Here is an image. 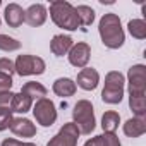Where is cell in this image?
I'll return each mask as SVG.
<instances>
[{"instance_id": "6da1fadb", "label": "cell", "mask_w": 146, "mask_h": 146, "mask_svg": "<svg viewBox=\"0 0 146 146\" xmlns=\"http://www.w3.org/2000/svg\"><path fill=\"white\" fill-rule=\"evenodd\" d=\"M98 33L102 38V43L110 50H119L125 41L120 17L113 12L103 14V17L98 23Z\"/></svg>"}, {"instance_id": "7a4b0ae2", "label": "cell", "mask_w": 146, "mask_h": 146, "mask_svg": "<svg viewBox=\"0 0 146 146\" xmlns=\"http://www.w3.org/2000/svg\"><path fill=\"white\" fill-rule=\"evenodd\" d=\"M50 17L55 23V26L67 31H76L81 26L74 5L65 0H53L50 4Z\"/></svg>"}, {"instance_id": "3957f363", "label": "cell", "mask_w": 146, "mask_h": 146, "mask_svg": "<svg viewBox=\"0 0 146 146\" xmlns=\"http://www.w3.org/2000/svg\"><path fill=\"white\" fill-rule=\"evenodd\" d=\"M124 84L125 78L119 70H110L105 76V86L102 91V100L108 105H117L124 98Z\"/></svg>"}, {"instance_id": "277c9868", "label": "cell", "mask_w": 146, "mask_h": 146, "mask_svg": "<svg viewBox=\"0 0 146 146\" xmlns=\"http://www.w3.org/2000/svg\"><path fill=\"white\" fill-rule=\"evenodd\" d=\"M72 119H74V124L78 125L81 134H86V136L91 134L96 125L93 103L90 100H79L74 105V110H72Z\"/></svg>"}, {"instance_id": "5b68a950", "label": "cell", "mask_w": 146, "mask_h": 146, "mask_svg": "<svg viewBox=\"0 0 146 146\" xmlns=\"http://www.w3.org/2000/svg\"><path fill=\"white\" fill-rule=\"evenodd\" d=\"M14 69L16 74L23 76H40L45 72L46 64L41 57H35V55H19L14 62Z\"/></svg>"}, {"instance_id": "8992f818", "label": "cell", "mask_w": 146, "mask_h": 146, "mask_svg": "<svg viewBox=\"0 0 146 146\" xmlns=\"http://www.w3.org/2000/svg\"><path fill=\"white\" fill-rule=\"evenodd\" d=\"M31 110H33V115H35L36 122L43 127H52L57 120V108H55V103L50 98L38 100Z\"/></svg>"}, {"instance_id": "52a82bcc", "label": "cell", "mask_w": 146, "mask_h": 146, "mask_svg": "<svg viewBox=\"0 0 146 146\" xmlns=\"http://www.w3.org/2000/svg\"><path fill=\"white\" fill-rule=\"evenodd\" d=\"M127 84L129 96H144L146 95V67L143 64H136L127 70Z\"/></svg>"}, {"instance_id": "ba28073f", "label": "cell", "mask_w": 146, "mask_h": 146, "mask_svg": "<svg viewBox=\"0 0 146 146\" xmlns=\"http://www.w3.org/2000/svg\"><path fill=\"white\" fill-rule=\"evenodd\" d=\"M81 132L74 122H67L60 127V131L46 143V146H78Z\"/></svg>"}, {"instance_id": "9c48e42d", "label": "cell", "mask_w": 146, "mask_h": 146, "mask_svg": "<svg viewBox=\"0 0 146 146\" xmlns=\"http://www.w3.org/2000/svg\"><path fill=\"white\" fill-rule=\"evenodd\" d=\"M69 57V62L70 65H74L78 69H84L90 62V57H91V46L84 41H79V43H74L72 48L69 50L67 53Z\"/></svg>"}, {"instance_id": "30bf717a", "label": "cell", "mask_w": 146, "mask_h": 146, "mask_svg": "<svg viewBox=\"0 0 146 146\" xmlns=\"http://www.w3.org/2000/svg\"><path fill=\"white\" fill-rule=\"evenodd\" d=\"M46 17H48V11L43 4H33L24 11V23H28L33 28L43 26Z\"/></svg>"}, {"instance_id": "8fae6325", "label": "cell", "mask_w": 146, "mask_h": 146, "mask_svg": "<svg viewBox=\"0 0 146 146\" xmlns=\"http://www.w3.org/2000/svg\"><path fill=\"white\" fill-rule=\"evenodd\" d=\"M81 90L84 91H93L96 90L98 83H100V74H98V70L93 69V67H84L79 70V74H78V81H76Z\"/></svg>"}, {"instance_id": "7c38bea8", "label": "cell", "mask_w": 146, "mask_h": 146, "mask_svg": "<svg viewBox=\"0 0 146 146\" xmlns=\"http://www.w3.org/2000/svg\"><path fill=\"white\" fill-rule=\"evenodd\" d=\"M9 129H11V132H12L14 136L23 137V139H26V137H33V136L36 134V125H35L29 119H26V117L12 119Z\"/></svg>"}, {"instance_id": "4fadbf2b", "label": "cell", "mask_w": 146, "mask_h": 146, "mask_svg": "<svg viewBox=\"0 0 146 146\" xmlns=\"http://www.w3.org/2000/svg\"><path fill=\"white\" fill-rule=\"evenodd\" d=\"M74 45V40L67 35H55L50 41V50L55 57H64L69 53V50Z\"/></svg>"}, {"instance_id": "5bb4252c", "label": "cell", "mask_w": 146, "mask_h": 146, "mask_svg": "<svg viewBox=\"0 0 146 146\" xmlns=\"http://www.w3.org/2000/svg\"><path fill=\"white\" fill-rule=\"evenodd\" d=\"M122 129L127 137H139L146 132V117H132L125 120Z\"/></svg>"}, {"instance_id": "9a60e30c", "label": "cell", "mask_w": 146, "mask_h": 146, "mask_svg": "<svg viewBox=\"0 0 146 146\" xmlns=\"http://www.w3.org/2000/svg\"><path fill=\"white\" fill-rule=\"evenodd\" d=\"M4 17H5V23L11 28H19L24 23V9L19 4H9L5 7Z\"/></svg>"}, {"instance_id": "2e32d148", "label": "cell", "mask_w": 146, "mask_h": 146, "mask_svg": "<svg viewBox=\"0 0 146 146\" xmlns=\"http://www.w3.org/2000/svg\"><path fill=\"white\" fill-rule=\"evenodd\" d=\"M52 90H53V93H55L57 96L69 98V96H72V95L76 93L78 86H76V83L72 81L70 78H58V79L53 83Z\"/></svg>"}, {"instance_id": "e0dca14e", "label": "cell", "mask_w": 146, "mask_h": 146, "mask_svg": "<svg viewBox=\"0 0 146 146\" xmlns=\"http://www.w3.org/2000/svg\"><path fill=\"white\" fill-rule=\"evenodd\" d=\"M33 108V100L28 96V95H24V93H14V96H12V102H11V110H12V113L16 112V113H26V112H29Z\"/></svg>"}, {"instance_id": "ac0fdd59", "label": "cell", "mask_w": 146, "mask_h": 146, "mask_svg": "<svg viewBox=\"0 0 146 146\" xmlns=\"http://www.w3.org/2000/svg\"><path fill=\"white\" fill-rule=\"evenodd\" d=\"M21 93H24V95H28L33 102L36 100H41V98H46V88L41 84V83H36V81H28L23 88H21Z\"/></svg>"}, {"instance_id": "d6986e66", "label": "cell", "mask_w": 146, "mask_h": 146, "mask_svg": "<svg viewBox=\"0 0 146 146\" xmlns=\"http://www.w3.org/2000/svg\"><path fill=\"white\" fill-rule=\"evenodd\" d=\"M119 124H120V115L117 112L108 110V112L103 113V117H102V129H103V132H115Z\"/></svg>"}, {"instance_id": "ffe728a7", "label": "cell", "mask_w": 146, "mask_h": 146, "mask_svg": "<svg viewBox=\"0 0 146 146\" xmlns=\"http://www.w3.org/2000/svg\"><path fill=\"white\" fill-rule=\"evenodd\" d=\"M74 9H76V14H78V19H79L81 26H91L93 24V21H95V11L90 5H78Z\"/></svg>"}, {"instance_id": "44dd1931", "label": "cell", "mask_w": 146, "mask_h": 146, "mask_svg": "<svg viewBox=\"0 0 146 146\" xmlns=\"http://www.w3.org/2000/svg\"><path fill=\"white\" fill-rule=\"evenodd\" d=\"M127 29L132 38L136 40H144L146 38V23L143 19H131L127 24Z\"/></svg>"}, {"instance_id": "7402d4cb", "label": "cell", "mask_w": 146, "mask_h": 146, "mask_svg": "<svg viewBox=\"0 0 146 146\" xmlns=\"http://www.w3.org/2000/svg\"><path fill=\"white\" fill-rule=\"evenodd\" d=\"M129 107L134 112V117H146V95L144 96H129Z\"/></svg>"}, {"instance_id": "603a6c76", "label": "cell", "mask_w": 146, "mask_h": 146, "mask_svg": "<svg viewBox=\"0 0 146 146\" xmlns=\"http://www.w3.org/2000/svg\"><path fill=\"white\" fill-rule=\"evenodd\" d=\"M19 48H21V41L7 35H0V50L2 52H16Z\"/></svg>"}, {"instance_id": "cb8c5ba5", "label": "cell", "mask_w": 146, "mask_h": 146, "mask_svg": "<svg viewBox=\"0 0 146 146\" xmlns=\"http://www.w3.org/2000/svg\"><path fill=\"white\" fill-rule=\"evenodd\" d=\"M12 110L11 107H0V131H5L11 127L12 122Z\"/></svg>"}, {"instance_id": "d4e9b609", "label": "cell", "mask_w": 146, "mask_h": 146, "mask_svg": "<svg viewBox=\"0 0 146 146\" xmlns=\"http://www.w3.org/2000/svg\"><path fill=\"white\" fill-rule=\"evenodd\" d=\"M102 146H120V139L117 137L115 132H103L100 134Z\"/></svg>"}, {"instance_id": "484cf974", "label": "cell", "mask_w": 146, "mask_h": 146, "mask_svg": "<svg viewBox=\"0 0 146 146\" xmlns=\"http://www.w3.org/2000/svg\"><path fill=\"white\" fill-rule=\"evenodd\" d=\"M16 72L14 69V62L11 58H0V74H7V76H12Z\"/></svg>"}, {"instance_id": "4316f807", "label": "cell", "mask_w": 146, "mask_h": 146, "mask_svg": "<svg viewBox=\"0 0 146 146\" xmlns=\"http://www.w3.org/2000/svg\"><path fill=\"white\" fill-rule=\"evenodd\" d=\"M12 88V76L0 74V93H7Z\"/></svg>"}, {"instance_id": "83f0119b", "label": "cell", "mask_w": 146, "mask_h": 146, "mask_svg": "<svg viewBox=\"0 0 146 146\" xmlns=\"http://www.w3.org/2000/svg\"><path fill=\"white\" fill-rule=\"evenodd\" d=\"M2 146H36L33 143H23V141H17L14 137H7L2 141Z\"/></svg>"}, {"instance_id": "f1b7e54d", "label": "cell", "mask_w": 146, "mask_h": 146, "mask_svg": "<svg viewBox=\"0 0 146 146\" xmlns=\"http://www.w3.org/2000/svg\"><path fill=\"white\" fill-rule=\"evenodd\" d=\"M12 96H14V93H12V91H7V93H0V107H11Z\"/></svg>"}, {"instance_id": "f546056e", "label": "cell", "mask_w": 146, "mask_h": 146, "mask_svg": "<svg viewBox=\"0 0 146 146\" xmlns=\"http://www.w3.org/2000/svg\"><path fill=\"white\" fill-rule=\"evenodd\" d=\"M84 146H102V141H100V136H95L91 139H88L84 143Z\"/></svg>"}, {"instance_id": "4dcf8cb0", "label": "cell", "mask_w": 146, "mask_h": 146, "mask_svg": "<svg viewBox=\"0 0 146 146\" xmlns=\"http://www.w3.org/2000/svg\"><path fill=\"white\" fill-rule=\"evenodd\" d=\"M0 7H2V2H0Z\"/></svg>"}, {"instance_id": "1f68e13d", "label": "cell", "mask_w": 146, "mask_h": 146, "mask_svg": "<svg viewBox=\"0 0 146 146\" xmlns=\"http://www.w3.org/2000/svg\"><path fill=\"white\" fill-rule=\"evenodd\" d=\"M0 24H2V19H0Z\"/></svg>"}]
</instances>
